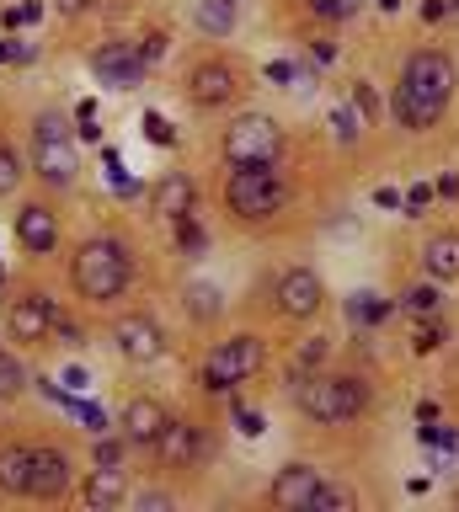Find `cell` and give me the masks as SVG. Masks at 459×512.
<instances>
[{
	"instance_id": "obj_1",
	"label": "cell",
	"mask_w": 459,
	"mask_h": 512,
	"mask_svg": "<svg viewBox=\"0 0 459 512\" xmlns=\"http://www.w3.org/2000/svg\"><path fill=\"white\" fill-rule=\"evenodd\" d=\"M454 96V59L449 54H433V48H422V54L406 59L401 70V86H395V118L406 128H433L443 118V107H449Z\"/></svg>"
},
{
	"instance_id": "obj_2",
	"label": "cell",
	"mask_w": 459,
	"mask_h": 512,
	"mask_svg": "<svg viewBox=\"0 0 459 512\" xmlns=\"http://www.w3.org/2000/svg\"><path fill=\"white\" fill-rule=\"evenodd\" d=\"M294 400L299 411L310 416V422H353V416L369 406V384H363L358 374H315V379H299L294 384Z\"/></svg>"
},
{
	"instance_id": "obj_3",
	"label": "cell",
	"mask_w": 459,
	"mask_h": 512,
	"mask_svg": "<svg viewBox=\"0 0 459 512\" xmlns=\"http://www.w3.org/2000/svg\"><path fill=\"white\" fill-rule=\"evenodd\" d=\"M75 288H81V299H118L129 288V246L113 235L86 240L75 251Z\"/></svg>"
},
{
	"instance_id": "obj_4",
	"label": "cell",
	"mask_w": 459,
	"mask_h": 512,
	"mask_svg": "<svg viewBox=\"0 0 459 512\" xmlns=\"http://www.w3.org/2000/svg\"><path fill=\"white\" fill-rule=\"evenodd\" d=\"M225 203L241 219H267L289 203V187H283V176L273 166H235L230 187H225Z\"/></svg>"
},
{
	"instance_id": "obj_5",
	"label": "cell",
	"mask_w": 459,
	"mask_h": 512,
	"mask_svg": "<svg viewBox=\"0 0 459 512\" xmlns=\"http://www.w3.org/2000/svg\"><path fill=\"white\" fill-rule=\"evenodd\" d=\"M278 150H283V128L273 118H262V112L235 118L230 134H225V160L230 166H273Z\"/></svg>"
},
{
	"instance_id": "obj_6",
	"label": "cell",
	"mask_w": 459,
	"mask_h": 512,
	"mask_svg": "<svg viewBox=\"0 0 459 512\" xmlns=\"http://www.w3.org/2000/svg\"><path fill=\"white\" fill-rule=\"evenodd\" d=\"M257 368H262V342L257 336H230V342L209 347V358H203V390L225 395L241 379L257 374Z\"/></svg>"
},
{
	"instance_id": "obj_7",
	"label": "cell",
	"mask_w": 459,
	"mask_h": 512,
	"mask_svg": "<svg viewBox=\"0 0 459 512\" xmlns=\"http://www.w3.org/2000/svg\"><path fill=\"white\" fill-rule=\"evenodd\" d=\"M33 166L49 187H70L75 171H81V155H75V144L65 139V123L54 118V112H43L38 118V134H33Z\"/></svg>"
},
{
	"instance_id": "obj_8",
	"label": "cell",
	"mask_w": 459,
	"mask_h": 512,
	"mask_svg": "<svg viewBox=\"0 0 459 512\" xmlns=\"http://www.w3.org/2000/svg\"><path fill=\"white\" fill-rule=\"evenodd\" d=\"M145 48L139 43H102L97 54H91V70H97L102 86H113V91H129L145 80Z\"/></svg>"
},
{
	"instance_id": "obj_9",
	"label": "cell",
	"mask_w": 459,
	"mask_h": 512,
	"mask_svg": "<svg viewBox=\"0 0 459 512\" xmlns=\"http://www.w3.org/2000/svg\"><path fill=\"white\" fill-rule=\"evenodd\" d=\"M321 299H326V288H321V278H315L310 267H289L278 278V310L289 320H315Z\"/></svg>"
},
{
	"instance_id": "obj_10",
	"label": "cell",
	"mask_w": 459,
	"mask_h": 512,
	"mask_svg": "<svg viewBox=\"0 0 459 512\" xmlns=\"http://www.w3.org/2000/svg\"><path fill=\"white\" fill-rule=\"evenodd\" d=\"M54 304L49 294H27V299H11L6 304V331H11V342H43V336L54 331Z\"/></svg>"
},
{
	"instance_id": "obj_11",
	"label": "cell",
	"mask_w": 459,
	"mask_h": 512,
	"mask_svg": "<svg viewBox=\"0 0 459 512\" xmlns=\"http://www.w3.org/2000/svg\"><path fill=\"white\" fill-rule=\"evenodd\" d=\"M113 342H118V352L129 363H155L166 352V336H161V326H155L150 315H123L113 326Z\"/></svg>"
},
{
	"instance_id": "obj_12",
	"label": "cell",
	"mask_w": 459,
	"mask_h": 512,
	"mask_svg": "<svg viewBox=\"0 0 459 512\" xmlns=\"http://www.w3.org/2000/svg\"><path fill=\"white\" fill-rule=\"evenodd\" d=\"M155 448H161V459L171 464V470H193V464L203 459V427L193 422H171L161 427V438H155Z\"/></svg>"
},
{
	"instance_id": "obj_13",
	"label": "cell",
	"mask_w": 459,
	"mask_h": 512,
	"mask_svg": "<svg viewBox=\"0 0 459 512\" xmlns=\"http://www.w3.org/2000/svg\"><path fill=\"white\" fill-rule=\"evenodd\" d=\"M65 491H70V459L59 448H33V486H27V496L59 502Z\"/></svg>"
},
{
	"instance_id": "obj_14",
	"label": "cell",
	"mask_w": 459,
	"mask_h": 512,
	"mask_svg": "<svg viewBox=\"0 0 459 512\" xmlns=\"http://www.w3.org/2000/svg\"><path fill=\"white\" fill-rule=\"evenodd\" d=\"M326 480L321 470H310V464H289L278 480H273V507H289V512H310L315 491H321Z\"/></svg>"
},
{
	"instance_id": "obj_15",
	"label": "cell",
	"mask_w": 459,
	"mask_h": 512,
	"mask_svg": "<svg viewBox=\"0 0 459 512\" xmlns=\"http://www.w3.org/2000/svg\"><path fill=\"white\" fill-rule=\"evenodd\" d=\"M187 96H193L198 107H225L235 96V70L230 64H198V70L187 75Z\"/></svg>"
},
{
	"instance_id": "obj_16",
	"label": "cell",
	"mask_w": 459,
	"mask_h": 512,
	"mask_svg": "<svg viewBox=\"0 0 459 512\" xmlns=\"http://www.w3.org/2000/svg\"><path fill=\"white\" fill-rule=\"evenodd\" d=\"M17 240L27 251H54L59 246V214L49 203H27L17 214Z\"/></svg>"
},
{
	"instance_id": "obj_17",
	"label": "cell",
	"mask_w": 459,
	"mask_h": 512,
	"mask_svg": "<svg viewBox=\"0 0 459 512\" xmlns=\"http://www.w3.org/2000/svg\"><path fill=\"white\" fill-rule=\"evenodd\" d=\"M123 438L129 443H155L161 438V427H166V411H161V400H150V395H139V400H129L123 406Z\"/></svg>"
},
{
	"instance_id": "obj_18",
	"label": "cell",
	"mask_w": 459,
	"mask_h": 512,
	"mask_svg": "<svg viewBox=\"0 0 459 512\" xmlns=\"http://www.w3.org/2000/svg\"><path fill=\"white\" fill-rule=\"evenodd\" d=\"M193 203H198V187L187 182V176H161V182H155V214L161 219H187Z\"/></svg>"
},
{
	"instance_id": "obj_19",
	"label": "cell",
	"mask_w": 459,
	"mask_h": 512,
	"mask_svg": "<svg viewBox=\"0 0 459 512\" xmlns=\"http://www.w3.org/2000/svg\"><path fill=\"white\" fill-rule=\"evenodd\" d=\"M33 486V448H0V496H27Z\"/></svg>"
},
{
	"instance_id": "obj_20",
	"label": "cell",
	"mask_w": 459,
	"mask_h": 512,
	"mask_svg": "<svg viewBox=\"0 0 459 512\" xmlns=\"http://www.w3.org/2000/svg\"><path fill=\"white\" fill-rule=\"evenodd\" d=\"M422 262H427V272H433V278H459V235L454 230H443V235H433L427 240V251H422Z\"/></svg>"
},
{
	"instance_id": "obj_21",
	"label": "cell",
	"mask_w": 459,
	"mask_h": 512,
	"mask_svg": "<svg viewBox=\"0 0 459 512\" xmlns=\"http://www.w3.org/2000/svg\"><path fill=\"white\" fill-rule=\"evenodd\" d=\"M86 502L102 507V512L123 502V470H118V464H97V470H91V480H86Z\"/></svg>"
},
{
	"instance_id": "obj_22",
	"label": "cell",
	"mask_w": 459,
	"mask_h": 512,
	"mask_svg": "<svg viewBox=\"0 0 459 512\" xmlns=\"http://www.w3.org/2000/svg\"><path fill=\"white\" fill-rule=\"evenodd\" d=\"M198 27L203 32H230L235 27V0H198Z\"/></svg>"
},
{
	"instance_id": "obj_23",
	"label": "cell",
	"mask_w": 459,
	"mask_h": 512,
	"mask_svg": "<svg viewBox=\"0 0 459 512\" xmlns=\"http://www.w3.org/2000/svg\"><path fill=\"white\" fill-rule=\"evenodd\" d=\"M187 310H193L198 320H214V315H219V288H209V283H187Z\"/></svg>"
},
{
	"instance_id": "obj_24",
	"label": "cell",
	"mask_w": 459,
	"mask_h": 512,
	"mask_svg": "<svg viewBox=\"0 0 459 512\" xmlns=\"http://www.w3.org/2000/svg\"><path fill=\"white\" fill-rule=\"evenodd\" d=\"M379 315H385V299H374V294H353V304H347V320H353V326H369Z\"/></svg>"
},
{
	"instance_id": "obj_25",
	"label": "cell",
	"mask_w": 459,
	"mask_h": 512,
	"mask_svg": "<svg viewBox=\"0 0 459 512\" xmlns=\"http://www.w3.org/2000/svg\"><path fill=\"white\" fill-rule=\"evenodd\" d=\"M27 390V368L17 358H0V400L6 395H22Z\"/></svg>"
},
{
	"instance_id": "obj_26",
	"label": "cell",
	"mask_w": 459,
	"mask_h": 512,
	"mask_svg": "<svg viewBox=\"0 0 459 512\" xmlns=\"http://www.w3.org/2000/svg\"><path fill=\"white\" fill-rule=\"evenodd\" d=\"M363 0H310L315 16H326V22H347V16H358Z\"/></svg>"
},
{
	"instance_id": "obj_27",
	"label": "cell",
	"mask_w": 459,
	"mask_h": 512,
	"mask_svg": "<svg viewBox=\"0 0 459 512\" xmlns=\"http://www.w3.org/2000/svg\"><path fill=\"white\" fill-rule=\"evenodd\" d=\"M17 182H22V160H17V150H6V144H0V198H6V192H17Z\"/></svg>"
},
{
	"instance_id": "obj_28",
	"label": "cell",
	"mask_w": 459,
	"mask_h": 512,
	"mask_svg": "<svg viewBox=\"0 0 459 512\" xmlns=\"http://www.w3.org/2000/svg\"><path fill=\"white\" fill-rule=\"evenodd\" d=\"M347 507H353V496H347L342 486H321L315 502H310V512H347Z\"/></svg>"
},
{
	"instance_id": "obj_29",
	"label": "cell",
	"mask_w": 459,
	"mask_h": 512,
	"mask_svg": "<svg viewBox=\"0 0 459 512\" xmlns=\"http://www.w3.org/2000/svg\"><path fill=\"white\" fill-rule=\"evenodd\" d=\"M326 352H331V342H326V336H315V342L299 347V368H321V363H326Z\"/></svg>"
},
{
	"instance_id": "obj_30",
	"label": "cell",
	"mask_w": 459,
	"mask_h": 512,
	"mask_svg": "<svg viewBox=\"0 0 459 512\" xmlns=\"http://www.w3.org/2000/svg\"><path fill=\"white\" fill-rule=\"evenodd\" d=\"M406 304H411L417 315H433V310H438V288H411Z\"/></svg>"
},
{
	"instance_id": "obj_31",
	"label": "cell",
	"mask_w": 459,
	"mask_h": 512,
	"mask_svg": "<svg viewBox=\"0 0 459 512\" xmlns=\"http://www.w3.org/2000/svg\"><path fill=\"white\" fill-rule=\"evenodd\" d=\"M438 342H443V331H438V326H422V331H417V352H433Z\"/></svg>"
},
{
	"instance_id": "obj_32",
	"label": "cell",
	"mask_w": 459,
	"mask_h": 512,
	"mask_svg": "<svg viewBox=\"0 0 459 512\" xmlns=\"http://www.w3.org/2000/svg\"><path fill=\"white\" fill-rule=\"evenodd\" d=\"M331 123H337V139H353V134H358V128H353V112H347V107H342Z\"/></svg>"
},
{
	"instance_id": "obj_33",
	"label": "cell",
	"mask_w": 459,
	"mask_h": 512,
	"mask_svg": "<svg viewBox=\"0 0 459 512\" xmlns=\"http://www.w3.org/2000/svg\"><path fill=\"white\" fill-rule=\"evenodd\" d=\"M374 203H379V208H395V203H401V192H395V187H379Z\"/></svg>"
},
{
	"instance_id": "obj_34",
	"label": "cell",
	"mask_w": 459,
	"mask_h": 512,
	"mask_svg": "<svg viewBox=\"0 0 459 512\" xmlns=\"http://www.w3.org/2000/svg\"><path fill=\"white\" fill-rule=\"evenodd\" d=\"M97 464H118V443H97Z\"/></svg>"
},
{
	"instance_id": "obj_35",
	"label": "cell",
	"mask_w": 459,
	"mask_h": 512,
	"mask_svg": "<svg viewBox=\"0 0 459 512\" xmlns=\"http://www.w3.org/2000/svg\"><path fill=\"white\" fill-rule=\"evenodd\" d=\"M145 128H150V134H155V139H161V144H171V128H166V123H161V118H150V123H145Z\"/></svg>"
},
{
	"instance_id": "obj_36",
	"label": "cell",
	"mask_w": 459,
	"mask_h": 512,
	"mask_svg": "<svg viewBox=\"0 0 459 512\" xmlns=\"http://www.w3.org/2000/svg\"><path fill=\"white\" fill-rule=\"evenodd\" d=\"M443 11H459V0H433V6H427V16H443Z\"/></svg>"
},
{
	"instance_id": "obj_37",
	"label": "cell",
	"mask_w": 459,
	"mask_h": 512,
	"mask_svg": "<svg viewBox=\"0 0 459 512\" xmlns=\"http://www.w3.org/2000/svg\"><path fill=\"white\" fill-rule=\"evenodd\" d=\"M59 6H65V11H81V6H86V0H59Z\"/></svg>"
}]
</instances>
